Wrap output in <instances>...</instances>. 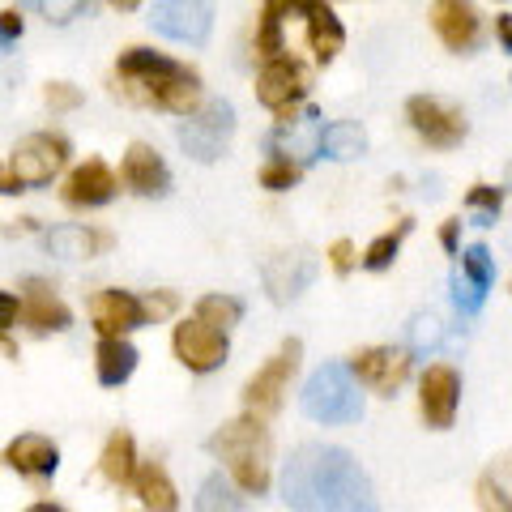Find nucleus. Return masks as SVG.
<instances>
[{
  "label": "nucleus",
  "mask_w": 512,
  "mask_h": 512,
  "mask_svg": "<svg viewBox=\"0 0 512 512\" xmlns=\"http://www.w3.org/2000/svg\"><path fill=\"white\" fill-rule=\"evenodd\" d=\"M43 103H47L52 116H69V111H77L86 103V94H82V86H73V82H47L43 86Z\"/></svg>",
  "instance_id": "34"
},
{
  "label": "nucleus",
  "mask_w": 512,
  "mask_h": 512,
  "mask_svg": "<svg viewBox=\"0 0 512 512\" xmlns=\"http://www.w3.org/2000/svg\"><path fill=\"white\" fill-rule=\"evenodd\" d=\"M291 9H299V0H265L261 13H269V18H286Z\"/></svg>",
  "instance_id": "46"
},
{
  "label": "nucleus",
  "mask_w": 512,
  "mask_h": 512,
  "mask_svg": "<svg viewBox=\"0 0 512 512\" xmlns=\"http://www.w3.org/2000/svg\"><path fill=\"white\" fill-rule=\"evenodd\" d=\"M150 26L171 43L201 47L214 35V0H158Z\"/></svg>",
  "instance_id": "9"
},
{
  "label": "nucleus",
  "mask_w": 512,
  "mask_h": 512,
  "mask_svg": "<svg viewBox=\"0 0 512 512\" xmlns=\"http://www.w3.org/2000/svg\"><path fill=\"white\" fill-rule=\"evenodd\" d=\"M406 120H410L414 133L436 150H453L466 141V116H461L453 103L436 99V94H414L406 103Z\"/></svg>",
  "instance_id": "10"
},
{
  "label": "nucleus",
  "mask_w": 512,
  "mask_h": 512,
  "mask_svg": "<svg viewBox=\"0 0 512 512\" xmlns=\"http://www.w3.org/2000/svg\"><path fill=\"white\" fill-rule=\"evenodd\" d=\"M457 406H461V376L453 372V367H427L423 380H419V410H423V423L427 427H453L457 419Z\"/></svg>",
  "instance_id": "15"
},
{
  "label": "nucleus",
  "mask_w": 512,
  "mask_h": 512,
  "mask_svg": "<svg viewBox=\"0 0 512 512\" xmlns=\"http://www.w3.org/2000/svg\"><path fill=\"white\" fill-rule=\"evenodd\" d=\"M350 376L367 384V389H376L380 397H393L410 376V350H397V346L359 350V355L350 359Z\"/></svg>",
  "instance_id": "13"
},
{
  "label": "nucleus",
  "mask_w": 512,
  "mask_h": 512,
  "mask_svg": "<svg viewBox=\"0 0 512 512\" xmlns=\"http://www.w3.org/2000/svg\"><path fill=\"white\" fill-rule=\"evenodd\" d=\"M133 487H137V500L146 504L150 512H180V495H175V483L167 478V470L158 466V461L137 466Z\"/></svg>",
  "instance_id": "25"
},
{
  "label": "nucleus",
  "mask_w": 512,
  "mask_h": 512,
  "mask_svg": "<svg viewBox=\"0 0 512 512\" xmlns=\"http://www.w3.org/2000/svg\"><path fill=\"white\" fill-rule=\"evenodd\" d=\"M175 359H180L188 372H218L222 363H227V333H218L210 325H201L197 316L184 320V325H175Z\"/></svg>",
  "instance_id": "11"
},
{
  "label": "nucleus",
  "mask_w": 512,
  "mask_h": 512,
  "mask_svg": "<svg viewBox=\"0 0 512 512\" xmlns=\"http://www.w3.org/2000/svg\"><path fill=\"white\" fill-rule=\"evenodd\" d=\"M175 308H180V299H175V291H154V295L141 299V312H146V325H154V320L171 316Z\"/></svg>",
  "instance_id": "38"
},
{
  "label": "nucleus",
  "mask_w": 512,
  "mask_h": 512,
  "mask_svg": "<svg viewBox=\"0 0 512 512\" xmlns=\"http://www.w3.org/2000/svg\"><path fill=\"white\" fill-rule=\"evenodd\" d=\"M18 192H26V188L18 184V175L9 171V163H0V197H18Z\"/></svg>",
  "instance_id": "43"
},
{
  "label": "nucleus",
  "mask_w": 512,
  "mask_h": 512,
  "mask_svg": "<svg viewBox=\"0 0 512 512\" xmlns=\"http://www.w3.org/2000/svg\"><path fill=\"white\" fill-rule=\"evenodd\" d=\"M116 82L128 103L158 107L171 116H192L201 107V77L184 60L163 56L154 47H124L116 56Z\"/></svg>",
  "instance_id": "2"
},
{
  "label": "nucleus",
  "mask_w": 512,
  "mask_h": 512,
  "mask_svg": "<svg viewBox=\"0 0 512 512\" xmlns=\"http://www.w3.org/2000/svg\"><path fill=\"white\" fill-rule=\"evenodd\" d=\"M431 26L448 52H474L483 39V18H478L474 0H436L431 5Z\"/></svg>",
  "instance_id": "17"
},
{
  "label": "nucleus",
  "mask_w": 512,
  "mask_h": 512,
  "mask_svg": "<svg viewBox=\"0 0 512 512\" xmlns=\"http://www.w3.org/2000/svg\"><path fill=\"white\" fill-rule=\"evenodd\" d=\"M107 5H111V9H137L141 0H107Z\"/></svg>",
  "instance_id": "48"
},
{
  "label": "nucleus",
  "mask_w": 512,
  "mask_h": 512,
  "mask_svg": "<svg viewBox=\"0 0 512 512\" xmlns=\"http://www.w3.org/2000/svg\"><path fill=\"white\" fill-rule=\"evenodd\" d=\"M5 461L22 478H52L60 470V448L47 440V436H35V431H26V436L9 440L5 448Z\"/></svg>",
  "instance_id": "23"
},
{
  "label": "nucleus",
  "mask_w": 512,
  "mask_h": 512,
  "mask_svg": "<svg viewBox=\"0 0 512 512\" xmlns=\"http://www.w3.org/2000/svg\"><path fill=\"white\" fill-rule=\"evenodd\" d=\"M282 500L295 512H380L359 461L333 444H299L282 470Z\"/></svg>",
  "instance_id": "1"
},
{
  "label": "nucleus",
  "mask_w": 512,
  "mask_h": 512,
  "mask_svg": "<svg viewBox=\"0 0 512 512\" xmlns=\"http://www.w3.org/2000/svg\"><path fill=\"white\" fill-rule=\"evenodd\" d=\"M461 274H466L474 286H483V291H491V278H495L491 252H487L483 244H470L466 252H461Z\"/></svg>",
  "instance_id": "35"
},
{
  "label": "nucleus",
  "mask_w": 512,
  "mask_h": 512,
  "mask_svg": "<svg viewBox=\"0 0 512 512\" xmlns=\"http://www.w3.org/2000/svg\"><path fill=\"white\" fill-rule=\"evenodd\" d=\"M0 355H5V359H18V346H13L5 333H0Z\"/></svg>",
  "instance_id": "47"
},
{
  "label": "nucleus",
  "mask_w": 512,
  "mask_h": 512,
  "mask_svg": "<svg viewBox=\"0 0 512 512\" xmlns=\"http://www.w3.org/2000/svg\"><path fill=\"white\" fill-rule=\"evenodd\" d=\"M406 346H410V355H436V350L444 346V325H440V316L436 312H419L406 325Z\"/></svg>",
  "instance_id": "31"
},
{
  "label": "nucleus",
  "mask_w": 512,
  "mask_h": 512,
  "mask_svg": "<svg viewBox=\"0 0 512 512\" xmlns=\"http://www.w3.org/2000/svg\"><path fill=\"white\" fill-rule=\"evenodd\" d=\"M94 372H99V384L120 389L137 372V350L128 346V338H103L99 350H94Z\"/></svg>",
  "instance_id": "24"
},
{
  "label": "nucleus",
  "mask_w": 512,
  "mask_h": 512,
  "mask_svg": "<svg viewBox=\"0 0 512 512\" xmlns=\"http://www.w3.org/2000/svg\"><path fill=\"white\" fill-rule=\"evenodd\" d=\"M256 52H261L265 60H274L286 52V39H282V18H269V13H261V22H256Z\"/></svg>",
  "instance_id": "36"
},
{
  "label": "nucleus",
  "mask_w": 512,
  "mask_h": 512,
  "mask_svg": "<svg viewBox=\"0 0 512 512\" xmlns=\"http://www.w3.org/2000/svg\"><path fill=\"white\" fill-rule=\"evenodd\" d=\"M320 111H291L286 120H278V128L269 133V154L274 158H286V163H312V158L320 154Z\"/></svg>",
  "instance_id": "14"
},
{
  "label": "nucleus",
  "mask_w": 512,
  "mask_h": 512,
  "mask_svg": "<svg viewBox=\"0 0 512 512\" xmlns=\"http://www.w3.org/2000/svg\"><path fill=\"white\" fill-rule=\"evenodd\" d=\"M116 188H120L116 171H111L103 158H86V163H77L64 175L60 197H64V205H73V210H99V205L116 197Z\"/></svg>",
  "instance_id": "16"
},
{
  "label": "nucleus",
  "mask_w": 512,
  "mask_h": 512,
  "mask_svg": "<svg viewBox=\"0 0 512 512\" xmlns=\"http://www.w3.org/2000/svg\"><path fill=\"white\" fill-rule=\"evenodd\" d=\"M210 453L227 466L231 483L244 495H265L269 491V466H274V444H269L265 423L248 414L235 419L210 436Z\"/></svg>",
  "instance_id": "3"
},
{
  "label": "nucleus",
  "mask_w": 512,
  "mask_h": 512,
  "mask_svg": "<svg viewBox=\"0 0 512 512\" xmlns=\"http://www.w3.org/2000/svg\"><path fill=\"white\" fill-rule=\"evenodd\" d=\"M22 35H26V9L5 5V9H0V39H5V43H18Z\"/></svg>",
  "instance_id": "40"
},
{
  "label": "nucleus",
  "mask_w": 512,
  "mask_h": 512,
  "mask_svg": "<svg viewBox=\"0 0 512 512\" xmlns=\"http://www.w3.org/2000/svg\"><path fill=\"white\" fill-rule=\"evenodd\" d=\"M69 154H73V146H69L64 133H30L9 150L5 163H9L13 175H18V184L30 192V188L52 184L56 175L69 167Z\"/></svg>",
  "instance_id": "5"
},
{
  "label": "nucleus",
  "mask_w": 512,
  "mask_h": 512,
  "mask_svg": "<svg viewBox=\"0 0 512 512\" xmlns=\"http://www.w3.org/2000/svg\"><path fill=\"white\" fill-rule=\"evenodd\" d=\"M355 261H359V256H355V244H350V239H333V244H329V265H333V274H350V269H355Z\"/></svg>",
  "instance_id": "41"
},
{
  "label": "nucleus",
  "mask_w": 512,
  "mask_h": 512,
  "mask_svg": "<svg viewBox=\"0 0 512 512\" xmlns=\"http://www.w3.org/2000/svg\"><path fill=\"white\" fill-rule=\"evenodd\" d=\"M99 474L107 478L111 487L133 483V474H137V444H133L128 431H111V436H107L103 457H99Z\"/></svg>",
  "instance_id": "26"
},
{
  "label": "nucleus",
  "mask_w": 512,
  "mask_h": 512,
  "mask_svg": "<svg viewBox=\"0 0 512 512\" xmlns=\"http://www.w3.org/2000/svg\"><path fill=\"white\" fill-rule=\"evenodd\" d=\"M43 248L60 256V261H90V256L111 248V235L99 227H82V222H60V227L43 235Z\"/></svg>",
  "instance_id": "22"
},
{
  "label": "nucleus",
  "mask_w": 512,
  "mask_h": 512,
  "mask_svg": "<svg viewBox=\"0 0 512 512\" xmlns=\"http://www.w3.org/2000/svg\"><path fill=\"white\" fill-rule=\"evenodd\" d=\"M495 39H500L504 52H512V13H500V18H495Z\"/></svg>",
  "instance_id": "44"
},
{
  "label": "nucleus",
  "mask_w": 512,
  "mask_h": 512,
  "mask_svg": "<svg viewBox=\"0 0 512 512\" xmlns=\"http://www.w3.org/2000/svg\"><path fill=\"white\" fill-rule=\"evenodd\" d=\"M90 320L99 329V338H128L133 329L146 325L141 299L128 291H99L90 299Z\"/></svg>",
  "instance_id": "19"
},
{
  "label": "nucleus",
  "mask_w": 512,
  "mask_h": 512,
  "mask_svg": "<svg viewBox=\"0 0 512 512\" xmlns=\"http://www.w3.org/2000/svg\"><path fill=\"white\" fill-rule=\"evenodd\" d=\"M457 235H461V218H448L444 227H440V244H444L448 252H457Z\"/></svg>",
  "instance_id": "45"
},
{
  "label": "nucleus",
  "mask_w": 512,
  "mask_h": 512,
  "mask_svg": "<svg viewBox=\"0 0 512 512\" xmlns=\"http://www.w3.org/2000/svg\"><path fill=\"white\" fill-rule=\"evenodd\" d=\"M175 137H180V150L188 158H197V163H214L222 158V150L231 146L235 137V107L231 103H201L192 116H184V124L175 128Z\"/></svg>",
  "instance_id": "6"
},
{
  "label": "nucleus",
  "mask_w": 512,
  "mask_h": 512,
  "mask_svg": "<svg viewBox=\"0 0 512 512\" xmlns=\"http://www.w3.org/2000/svg\"><path fill=\"white\" fill-rule=\"evenodd\" d=\"M261 184L269 192H291L299 184V167L286 163V158H269V163L261 167Z\"/></svg>",
  "instance_id": "37"
},
{
  "label": "nucleus",
  "mask_w": 512,
  "mask_h": 512,
  "mask_svg": "<svg viewBox=\"0 0 512 512\" xmlns=\"http://www.w3.org/2000/svg\"><path fill=\"white\" fill-rule=\"evenodd\" d=\"M478 508L483 512H512V500H504V487L495 483L491 474L478 483Z\"/></svg>",
  "instance_id": "39"
},
{
  "label": "nucleus",
  "mask_w": 512,
  "mask_h": 512,
  "mask_svg": "<svg viewBox=\"0 0 512 512\" xmlns=\"http://www.w3.org/2000/svg\"><path fill=\"white\" fill-rule=\"evenodd\" d=\"M299 13H303V22H308V47H312L316 64H333L346 47V26L338 22L333 5L329 0H299Z\"/></svg>",
  "instance_id": "20"
},
{
  "label": "nucleus",
  "mask_w": 512,
  "mask_h": 512,
  "mask_svg": "<svg viewBox=\"0 0 512 512\" xmlns=\"http://www.w3.org/2000/svg\"><path fill=\"white\" fill-rule=\"evenodd\" d=\"M320 150L338 163H350V158H363L367 154V133L355 120H333L320 128Z\"/></svg>",
  "instance_id": "27"
},
{
  "label": "nucleus",
  "mask_w": 512,
  "mask_h": 512,
  "mask_svg": "<svg viewBox=\"0 0 512 512\" xmlns=\"http://www.w3.org/2000/svg\"><path fill=\"white\" fill-rule=\"evenodd\" d=\"M9 47H13V43H5V39H0V56H5V52H9Z\"/></svg>",
  "instance_id": "50"
},
{
  "label": "nucleus",
  "mask_w": 512,
  "mask_h": 512,
  "mask_svg": "<svg viewBox=\"0 0 512 512\" xmlns=\"http://www.w3.org/2000/svg\"><path fill=\"white\" fill-rule=\"evenodd\" d=\"M299 359H303V342H299V338H286L278 355L248 380V389H244V410L256 414V419H269V414H278L286 389H291V376L299 372Z\"/></svg>",
  "instance_id": "7"
},
{
  "label": "nucleus",
  "mask_w": 512,
  "mask_h": 512,
  "mask_svg": "<svg viewBox=\"0 0 512 512\" xmlns=\"http://www.w3.org/2000/svg\"><path fill=\"white\" fill-rule=\"evenodd\" d=\"M303 414L316 423H355L363 414V393L346 363H325L303 384Z\"/></svg>",
  "instance_id": "4"
},
{
  "label": "nucleus",
  "mask_w": 512,
  "mask_h": 512,
  "mask_svg": "<svg viewBox=\"0 0 512 512\" xmlns=\"http://www.w3.org/2000/svg\"><path fill=\"white\" fill-rule=\"evenodd\" d=\"M18 9H35L47 26H73L90 13V0H18Z\"/></svg>",
  "instance_id": "32"
},
{
  "label": "nucleus",
  "mask_w": 512,
  "mask_h": 512,
  "mask_svg": "<svg viewBox=\"0 0 512 512\" xmlns=\"http://www.w3.org/2000/svg\"><path fill=\"white\" fill-rule=\"evenodd\" d=\"M308 90H312V73L291 56L265 60V69L256 73V103L269 107L278 120L291 116V111L308 99Z\"/></svg>",
  "instance_id": "8"
},
{
  "label": "nucleus",
  "mask_w": 512,
  "mask_h": 512,
  "mask_svg": "<svg viewBox=\"0 0 512 512\" xmlns=\"http://www.w3.org/2000/svg\"><path fill=\"white\" fill-rule=\"evenodd\" d=\"M22 320L35 333H64L73 325V312L64 308V299L43 278H30L26 282V299H22Z\"/></svg>",
  "instance_id": "21"
},
{
  "label": "nucleus",
  "mask_w": 512,
  "mask_h": 512,
  "mask_svg": "<svg viewBox=\"0 0 512 512\" xmlns=\"http://www.w3.org/2000/svg\"><path fill=\"white\" fill-rule=\"evenodd\" d=\"M18 316H22V303L18 295H9V291H0V333L18 325Z\"/></svg>",
  "instance_id": "42"
},
{
  "label": "nucleus",
  "mask_w": 512,
  "mask_h": 512,
  "mask_svg": "<svg viewBox=\"0 0 512 512\" xmlns=\"http://www.w3.org/2000/svg\"><path fill=\"white\" fill-rule=\"evenodd\" d=\"M120 180L137 192V197H167L171 192V167L163 163L150 141H133L124 150V163H120Z\"/></svg>",
  "instance_id": "18"
},
{
  "label": "nucleus",
  "mask_w": 512,
  "mask_h": 512,
  "mask_svg": "<svg viewBox=\"0 0 512 512\" xmlns=\"http://www.w3.org/2000/svg\"><path fill=\"white\" fill-rule=\"evenodd\" d=\"M197 320L201 325H210V329H218V333H227V329H235L239 320H244V303H239L235 295H205L197 303Z\"/></svg>",
  "instance_id": "30"
},
{
  "label": "nucleus",
  "mask_w": 512,
  "mask_h": 512,
  "mask_svg": "<svg viewBox=\"0 0 512 512\" xmlns=\"http://www.w3.org/2000/svg\"><path fill=\"white\" fill-rule=\"evenodd\" d=\"M410 227H414V222H410V218H402L393 231L376 235L372 244H367V252H363V269H372V274H380V269H389V265L397 261V252H402V239L410 235Z\"/></svg>",
  "instance_id": "29"
},
{
  "label": "nucleus",
  "mask_w": 512,
  "mask_h": 512,
  "mask_svg": "<svg viewBox=\"0 0 512 512\" xmlns=\"http://www.w3.org/2000/svg\"><path fill=\"white\" fill-rule=\"evenodd\" d=\"M192 512H248L244 495H239L222 474H210L197 491V500H192Z\"/></svg>",
  "instance_id": "28"
},
{
  "label": "nucleus",
  "mask_w": 512,
  "mask_h": 512,
  "mask_svg": "<svg viewBox=\"0 0 512 512\" xmlns=\"http://www.w3.org/2000/svg\"><path fill=\"white\" fill-rule=\"evenodd\" d=\"M261 282L274 303H295L308 286L316 282V256L312 252H274L269 261L261 265Z\"/></svg>",
  "instance_id": "12"
},
{
  "label": "nucleus",
  "mask_w": 512,
  "mask_h": 512,
  "mask_svg": "<svg viewBox=\"0 0 512 512\" xmlns=\"http://www.w3.org/2000/svg\"><path fill=\"white\" fill-rule=\"evenodd\" d=\"M26 512H64V508H56V504H30Z\"/></svg>",
  "instance_id": "49"
},
{
  "label": "nucleus",
  "mask_w": 512,
  "mask_h": 512,
  "mask_svg": "<svg viewBox=\"0 0 512 512\" xmlns=\"http://www.w3.org/2000/svg\"><path fill=\"white\" fill-rule=\"evenodd\" d=\"M466 210L474 214L478 227H491L495 214L504 210V192H500V188H491V184H474V188L466 192Z\"/></svg>",
  "instance_id": "33"
}]
</instances>
